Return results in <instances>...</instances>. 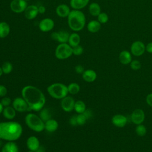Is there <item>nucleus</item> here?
<instances>
[{"label": "nucleus", "instance_id": "nucleus-19", "mask_svg": "<svg viewBox=\"0 0 152 152\" xmlns=\"http://www.w3.org/2000/svg\"><path fill=\"white\" fill-rule=\"evenodd\" d=\"M83 79L88 83H92L97 78V74L93 69L85 70L82 74Z\"/></svg>", "mask_w": 152, "mask_h": 152}, {"label": "nucleus", "instance_id": "nucleus-35", "mask_svg": "<svg viewBox=\"0 0 152 152\" xmlns=\"http://www.w3.org/2000/svg\"><path fill=\"white\" fill-rule=\"evenodd\" d=\"M130 66L131 68L133 70H138L141 67V64L138 60H133L130 63Z\"/></svg>", "mask_w": 152, "mask_h": 152}, {"label": "nucleus", "instance_id": "nucleus-4", "mask_svg": "<svg viewBox=\"0 0 152 152\" xmlns=\"http://www.w3.org/2000/svg\"><path fill=\"white\" fill-rule=\"evenodd\" d=\"M25 123L30 129L34 132H40L45 129V122L35 113L27 114L25 116Z\"/></svg>", "mask_w": 152, "mask_h": 152}, {"label": "nucleus", "instance_id": "nucleus-21", "mask_svg": "<svg viewBox=\"0 0 152 152\" xmlns=\"http://www.w3.org/2000/svg\"><path fill=\"white\" fill-rule=\"evenodd\" d=\"M71 11L69 7L66 4H61L56 7V12L59 17H68Z\"/></svg>", "mask_w": 152, "mask_h": 152}, {"label": "nucleus", "instance_id": "nucleus-5", "mask_svg": "<svg viewBox=\"0 0 152 152\" xmlns=\"http://www.w3.org/2000/svg\"><path fill=\"white\" fill-rule=\"evenodd\" d=\"M48 94L53 99L61 100L68 94V87L63 83H55L50 84L47 88Z\"/></svg>", "mask_w": 152, "mask_h": 152}, {"label": "nucleus", "instance_id": "nucleus-7", "mask_svg": "<svg viewBox=\"0 0 152 152\" xmlns=\"http://www.w3.org/2000/svg\"><path fill=\"white\" fill-rule=\"evenodd\" d=\"M12 106L18 112H24L28 109V106L23 97L15 98L12 102Z\"/></svg>", "mask_w": 152, "mask_h": 152}, {"label": "nucleus", "instance_id": "nucleus-47", "mask_svg": "<svg viewBox=\"0 0 152 152\" xmlns=\"http://www.w3.org/2000/svg\"><path fill=\"white\" fill-rule=\"evenodd\" d=\"M27 152H36V151H30V150H29V151H27Z\"/></svg>", "mask_w": 152, "mask_h": 152}, {"label": "nucleus", "instance_id": "nucleus-42", "mask_svg": "<svg viewBox=\"0 0 152 152\" xmlns=\"http://www.w3.org/2000/svg\"><path fill=\"white\" fill-rule=\"evenodd\" d=\"M145 50L150 53H152V42L148 43L145 46Z\"/></svg>", "mask_w": 152, "mask_h": 152}, {"label": "nucleus", "instance_id": "nucleus-8", "mask_svg": "<svg viewBox=\"0 0 152 152\" xmlns=\"http://www.w3.org/2000/svg\"><path fill=\"white\" fill-rule=\"evenodd\" d=\"M75 100L70 96H66L62 99H61V106L62 110L66 112H71L74 110Z\"/></svg>", "mask_w": 152, "mask_h": 152}, {"label": "nucleus", "instance_id": "nucleus-16", "mask_svg": "<svg viewBox=\"0 0 152 152\" xmlns=\"http://www.w3.org/2000/svg\"><path fill=\"white\" fill-rule=\"evenodd\" d=\"M24 15L25 17L28 20H33L36 18L39 13L38 7L36 5H31L27 6L25 10Z\"/></svg>", "mask_w": 152, "mask_h": 152}, {"label": "nucleus", "instance_id": "nucleus-44", "mask_svg": "<svg viewBox=\"0 0 152 152\" xmlns=\"http://www.w3.org/2000/svg\"><path fill=\"white\" fill-rule=\"evenodd\" d=\"M38 10H39V13H40V14H43L45 11H46V9H45V7L44 6H40L39 7H38Z\"/></svg>", "mask_w": 152, "mask_h": 152}, {"label": "nucleus", "instance_id": "nucleus-33", "mask_svg": "<svg viewBox=\"0 0 152 152\" xmlns=\"http://www.w3.org/2000/svg\"><path fill=\"white\" fill-rule=\"evenodd\" d=\"M76 119H77V125L82 126L85 124L86 122V121L87 120V118L85 116L84 113H80L76 115Z\"/></svg>", "mask_w": 152, "mask_h": 152}, {"label": "nucleus", "instance_id": "nucleus-36", "mask_svg": "<svg viewBox=\"0 0 152 152\" xmlns=\"http://www.w3.org/2000/svg\"><path fill=\"white\" fill-rule=\"evenodd\" d=\"M83 53V48L81 46L78 45L72 48V54L76 56L81 55Z\"/></svg>", "mask_w": 152, "mask_h": 152}, {"label": "nucleus", "instance_id": "nucleus-27", "mask_svg": "<svg viewBox=\"0 0 152 152\" xmlns=\"http://www.w3.org/2000/svg\"><path fill=\"white\" fill-rule=\"evenodd\" d=\"M86 110V103L81 100H77L75 102L74 104V110L78 113H83Z\"/></svg>", "mask_w": 152, "mask_h": 152}, {"label": "nucleus", "instance_id": "nucleus-15", "mask_svg": "<svg viewBox=\"0 0 152 152\" xmlns=\"http://www.w3.org/2000/svg\"><path fill=\"white\" fill-rule=\"evenodd\" d=\"M128 119L126 116L123 115L117 114L114 115L112 118V124L116 127H124L127 124Z\"/></svg>", "mask_w": 152, "mask_h": 152}, {"label": "nucleus", "instance_id": "nucleus-29", "mask_svg": "<svg viewBox=\"0 0 152 152\" xmlns=\"http://www.w3.org/2000/svg\"><path fill=\"white\" fill-rule=\"evenodd\" d=\"M68 93L71 94H76L78 93L80 90V86L77 83H71L68 86Z\"/></svg>", "mask_w": 152, "mask_h": 152}, {"label": "nucleus", "instance_id": "nucleus-25", "mask_svg": "<svg viewBox=\"0 0 152 152\" xmlns=\"http://www.w3.org/2000/svg\"><path fill=\"white\" fill-rule=\"evenodd\" d=\"M10 32L9 24L6 22H0V38L6 37Z\"/></svg>", "mask_w": 152, "mask_h": 152}, {"label": "nucleus", "instance_id": "nucleus-17", "mask_svg": "<svg viewBox=\"0 0 152 152\" xmlns=\"http://www.w3.org/2000/svg\"><path fill=\"white\" fill-rule=\"evenodd\" d=\"M59 127L58 121L53 119H49L45 122V129L49 132H53L56 131Z\"/></svg>", "mask_w": 152, "mask_h": 152}, {"label": "nucleus", "instance_id": "nucleus-14", "mask_svg": "<svg viewBox=\"0 0 152 152\" xmlns=\"http://www.w3.org/2000/svg\"><path fill=\"white\" fill-rule=\"evenodd\" d=\"M26 145L29 150L36 152L40 146L39 140L35 136H30L26 141Z\"/></svg>", "mask_w": 152, "mask_h": 152}, {"label": "nucleus", "instance_id": "nucleus-43", "mask_svg": "<svg viewBox=\"0 0 152 152\" xmlns=\"http://www.w3.org/2000/svg\"><path fill=\"white\" fill-rule=\"evenodd\" d=\"M84 115H85V116H86V118H87V119H89L90 118H91V116H92V112H91V110H85V112L83 113Z\"/></svg>", "mask_w": 152, "mask_h": 152}, {"label": "nucleus", "instance_id": "nucleus-18", "mask_svg": "<svg viewBox=\"0 0 152 152\" xmlns=\"http://www.w3.org/2000/svg\"><path fill=\"white\" fill-rule=\"evenodd\" d=\"M1 152H19V148L15 141H7L3 145Z\"/></svg>", "mask_w": 152, "mask_h": 152}, {"label": "nucleus", "instance_id": "nucleus-39", "mask_svg": "<svg viewBox=\"0 0 152 152\" xmlns=\"http://www.w3.org/2000/svg\"><path fill=\"white\" fill-rule=\"evenodd\" d=\"M75 72L77 73V74H83V72L85 71L84 69V67L81 65H77L75 67Z\"/></svg>", "mask_w": 152, "mask_h": 152}, {"label": "nucleus", "instance_id": "nucleus-37", "mask_svg": "<svg viewBox=\"0 0 152 152\" xmlns=\"http://www.w3.org/2000/svg\"><path fill=\"white\" fill-rule=\"evenodd\" d=\"M1 103L2 104V106L4 107H7V106H10V104L12 103V100L11 99L7 96L3 97L1 100Z\"/></svg>", "mask_w": 152, "mask_h": 152}, {"label": "nucleus", "instance_id": "nucleus-40", "mask_svg": "<svg viewBox=\"0 0 152 152\" xmlns=\"http://www.w3.org/2000/svg\"><path fill=\"white\" fill-rule=\"evenodd\" d=\"M146 102L150 106L152 107V93H150L147 96Z\"/></svg>", "mask_w": 152, "mask_h": 152}, {"label": "nucleus", "instance_id": "nucleus-22", "mask_svg": "<svg viewBox=\"0 0 152 152\" xmlns=\"http://www.w3.org/2000/svg\"><path fill=\"white\" fill-rule=\"evenodd\" d=\"M119 59L120 62L124 65L130 64L132 61V56L130 52L127 50H122L119 55Z\"/></svg>", "mask_w": 152, "mask_h": 152}, {"label": "nucleus", "instance_id": "nucleus-1", "mask_svg": "<svg viewBox=\"0 0 152 152\" xmlns=\"http://www.w3.org/2000/svg\"><path fill=\"white\" fill-rule=\"evenodd\" d=\"M21 96L27 102L30 110L39 112L45 105L46 97L43 93L34 86H24L21 90Z\"/></svg>", "mask_w": 152, "mask_h": 152}, {"label": "nucleus", "instance_id": "nucleus-45", "mask_svg": "<svg viewBox=\"0 0 152 152\" xmlns=\"http://www.w3.org/2000/svg\"><path fill=\"white\" fill-rule=\"evenodd\" d=\"M4 106H2V104H1V102H0V114L2 113V111H3V109H4Z\"/></svg>", "mask_w": 152, "mask_h": 152}, {"label": "nucleus", "instance_id": "nucleus-30", "mask_svg": "<svg viewBox=\"0 0 152 152\" xmlns=\"http://www.w3.org/2000/svg\"><path fill=\"white\" fill-rule=\"evenodd\" d=\"M1 68L2 69L3 73L5 74H9L10 73H11L12 72V69H13L12 65L10 62H5L2 65Z\"/></svg>", "mask_w": 152, "mask_h": 152}, {"label": "nucleus", "instance_id": "nucleus-10", "mask_svg": "<svg viewBox=\"0 0 152 152\" xmlns=\"http://www.w3.org/2000/svg\"><path fill=\"white\" fill-rule=\"evenodd\" d=\"M145 50V46L141 41H135L131 45V52L134 56H140L144 53Z\"/></svg>", "mask_w": 152, "mask_h": 152}, {"label": "nucleus", "instance_id": "nucleus-20", "mask_svg": "<svg viewBox=\"0 0 152 152\" xmlns=\"http://www.w3.org/2000/svg\"><path fill=\"white\" fill-rule=\"evenodd\" d=\"M16 112L17 111L14 109V108L12 106H9L4 107L2 115L5 119L11 121L15 117Z\"/></svg>", "mask_w": 152, "mask_h": 152}, {"label": "nucleus", "instance_id": "nucleus-6", "mask_svg": "<svg viewBox=\"0 0 152 152\" xmlns=\"http://www.w3.org/2000/svg\"><path fill=\"white\" fill-rule=\"evenodd\" d=\"M55 55L58 59H66L72 55V48L66 43H60L55 49Z\"/></svg>", "mask_w": 152, "mask_h": 152}, {"label": "nucleus", "instance_id": "nucleus-28", "mask_svg": "<svg viewBox=\"0 0 152 152\" xmlns=\"http://www.w3.org/2000/svg\"><path fill=\"white\" fill-rule=\"evenodd\" d=\"M88 10L90 14L93 16H98L99 14L100 13V11H101L100 5L96 2L91 3L89 5Z\"/></svg>", "mask_w": 152, "mask_h": 152}, {"label": "nucleus", "instance_id": "nucleus-31", "mask_svg": "<svg viewBox=\"0 0 152 152\" xmlns=\"http://www.w3.org/2000/svg\"><path fill=\"white\" fill-rule=\"evenodd\" d=\"M135 132L137 134V135L140 137H143L147 133L146 127L142 124L137 125V126L135 128Z\"/></svg>", "mask_w": 152, "mask_h": 152}, {"label": "nucleus", "instance_id": "nucleus-23", "mask_svg": "<svg viewBox=\"0 0 152 152\" xmlns=\"http://www.w3.org/2000/svg\"><path fill=\"white\" fill-rule=\"evenodd\" d=\"M90 0H71L70 5L74 10H81L84 8Z\"/></svg>", "mask_w": 152, "mask_h": 152}, {"label": "nucleus", "instance_id": "nucleus-32", "mask_svg": "<svg viewBox=\"0 0 152 152\" xmlns=\"http://www.w3.org/2000/svg\"><path fill=\"white\" fill-rule=\"evenodd\" d=\"M39 116L41 118V119L44 122H46V121L50 119V114L49 113V111L47 109H43V108L40 110Z\"/></svg>", "mask_w": 152, "mask_h": 152}, {"label": "nucleus", "instance_id": "nucleus-34", "mask_svg": "<svg viewBox=\"0 0 152 152\" xmlns=\"http://www.w3.org/2000/svg\"><path fill=\"white\" fill-rule=\"evenodd\" d=\"M108 15L104 12H100L97 16L98 21L100 23H106L108 21Z\"/></svg>", "mask_w": 152, "mask_h": 152}, {"label": "nucleus", "instance_id": "nucleus-11", "mask_svg": "<svg viewBox=\"0 0 152 152\" xmlns=\"http://www.w3.org/2000/svg\"><path fill=\"white\" fill-rule=\"evenodd\" d=\"M131 118L134 124L136 125L141 124L144 121L145 113L142 109H137L132 112Z\"/></svg>", "mask_w": 152, "mask_h": 152}, {"label": "nucleus", "instance_id": "nucleus-24", "mask_svg": "<svg viewBox=\"0 0 152 152\" xmlns=\"http://www.w3.org/2000/svg\"><path fill=\"white\" fill-rule=\"evenodd\" d=\"M68 44L72 48L75 47L79 45L80 42V36L78 34L76 33H72L69 35L68 39Z\"/></svg>", "mask_w": 152, "mask_h": 152}, {"label": "nucleus", "instance_id": "nucleus-12", "mask_svg": "<svg viewBox=\"0 0 152 152\" xmlns=\"http://www.w3.org/2000/svg\"><path fill=\"white\" fill-rule=\"evenodd\" d=\"M54 26L55 23L53 20L49 18L42 20L39 24V28L43 32H48L52 30Z\"/></svg>", "mask_w": 152, "mask_h": 152}, {"label": "nucleus", "instance_id": "nucleus-2", "mask_svg": "<svg viewBox=\"0 0 152 152\" xmlns=\"http://www.w3.org/2000/svg\"><path fill=\"white\" fill-rule=\"evenodd\" d=\"M23 133L21 125L15 121L0 122V139L7 141H15Z\"/></svg>", "mask_w": 152, "mask_h": 152}, {"label": "nucleus", "instance_id": "nucleus-3", "mask_svg": "<svg viewBox=\"0 0 152 152\" xmlns=\"http://www.w3.org/2000/svg\"><path fill=\"white\" fill-rule=\"evenodd\" d=\"M68 24L69 28L74 31L81 30L86 24V17L84 13L78 10L71 11L68 16Z\"/></svg>", "mask_w": 152, "mask_h": 152}, {"label": "nucleus", "instance_id": "nucleus-46", "mask_svg": "<svg viewBox=\"0 0 152 152\" xmlns=\"http://www.w3.org/2000/svg\"><path fill=\"white\" fill-rule=\"evenodd\" d=\"M3 71H2V68L0 66V77L2 76V75L3 74Z\"/></svg>", "mask_w": 152, "mask_h": 152}, {"label": "nucleus", "instance_id": "nucleus-13", "mask_svg": "<svg viewBox=\"0 0 152 152\" xmlns=\"http://www.w3.org/2000/svg\"><path fill=\"white\" fill-rule=\"evenodd\" d=\"M69 35L70 34L68 31L61 30L58 32L52 33L51 37L53 40H55L61 43H64L68 42Z\"/></svg>", "mask_w": 152, "mask_h": 152}, {"label": "nucleus", "instance_id": "nucleus-41", "mask_svg": "<svg viewBox=\"0 0 152 152\" xmlns=\"http://www.w3.org/2000/svg\"><path fill=\"white\" fill-rule=\"evenodd\" d=\"M69 123L72 126H76L77 125V119H76V115L72 116L70 119H69Z\"/></svg>", "mask_w": 152, "mask_h": 152}, {"label": "nucleus", "instance_id": "nucleus-48", "mask_svg": "<svg viewBox=\"0 0 152 152\" xmlns=\"http://www.w3.org/2000/svg\"><path fill=\"white\" fill-rule=\"evenodd\" d=\"M26 1H29V0H25Z\"/></svg>", "mask_w": 152, "mask_h": 152}, {"label": "nucleus", "instance_id": "nucleus-38", "mask_svg": "<svg viewBox=\"0 0 152 152\" xmlns=\"http://www.w3.org/2000/svg\"><path fill=\"white\" fill-rule=\"evenodd\" d=\"M8 93V90L7 88L2 84H0V97H3L6 96Z\"/></svg>", "mask_w": 152, "mask_h": 152}, {"label": "nucleus", "instance_id": "nucleus-9", "mask_svg": "<svg viewBox=\"0 0 152 152\" xmlns=\"http://www.w3.org/2000/svg\"><path fill=\"white\" fill-rule=\"evenodd\" d=\"M27 7V3L25 0H12L10 3L11 10L15 13L24 12Z\"/></svg>", "mask_w": 152, "mask_h": 152}, {"label": "nucleus", "instance_id": "nucleus-26", "mask_svg": "<svg viewBox=\"0 0 152 152\" xmlns=\"http://www.w3.org/2000/svg\"><path fill=\"white\" fill-rule=\"evenodd\" d=\"M101 24L98 21L92 20L87 24V29L91 33H96L100 29Z\"/></svg>", "mask_w": 152, "mask_h": 152}]
</instances>
